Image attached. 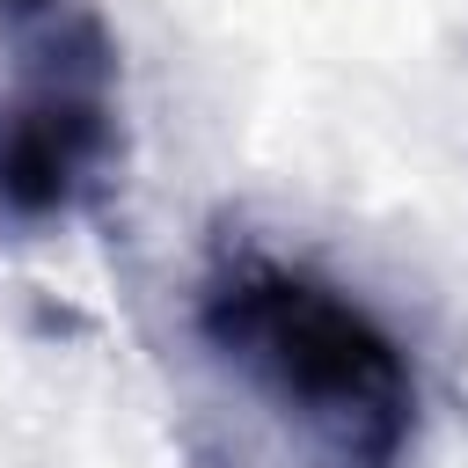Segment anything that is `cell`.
<instances>
[{"label":"cell","mask_w":468,"mask_h":468,"mask_svg":"<svg viewBox=\"0 0 468 468\" xmlns=\"http://www.w3.org/2000/svg\"><path fill=\"white\" fill-rule=\"evenodd\" d=\"M0 7H29V0H0Z\"/></svg>","instance_id":"3"},{"label":"cell","mask_w":468,"mask_h":468,"mask_svg":"<svg viewBox=\"0 0 468 468\" xmlns=\"http://www.w3.org/2000/svg\"><path fill=\"white\" fill-rule=\"evenodd\" d=\"M205 351L329 468H402L417 373L388 322L344 285L263 249H219L190 307Z\"/></svg>","instance_id":"1"},{"label":"cell","mask_w":468,"mask_h":468,"mask_svg":"<svg viewBox=\"0 0 468 468\" xmlns=\"http://www.w3.org/2000/svg\"><path fill=\"white\" fill-rule=\"evenodd\" d=\"M117 168V44L110 29L51 0L15 29V73L0 88V212L66 219Z\"/></svg>","instance_id":"2"}]
</instances>
